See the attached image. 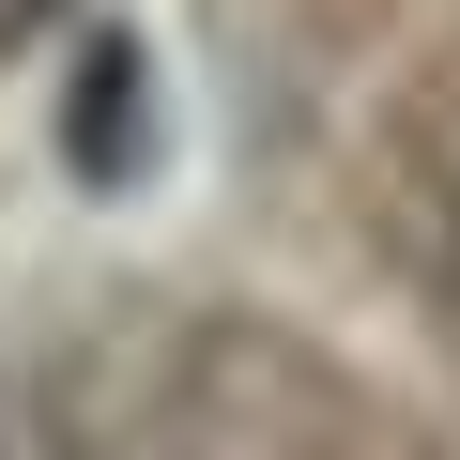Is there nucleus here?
Instances as JSON below:
<instances>
[{
	"instance_id": "nucleus-1",
	"label": "nucleus",
	"mask_w": 460,
	"mask_h": 460,
	"mask_svg": "<svg viewBox=\"0 0 460 460\" xmlns=\"http://www.w3.org/2000/svg\"><path fill=\"white\" fill-rule=\"evenodd\" d=\"M31 16H62V0H0V31H31Z\"/></svg>"
}]
</instances>
